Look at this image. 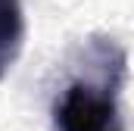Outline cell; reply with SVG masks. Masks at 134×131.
Instances as JSON below:
<instances>
[{
    "instance_id": "cell-1",
    "label": "cell",
    "mask_w": 134,
    "mask_h": 131,
    "mask_svg": "<svg viewBox=\"0 0 134 131\" xmlns=\"http://www.w3.org/2000/svg\"><path fill=\"white\" fill-rule=\"evenodd\" d=\"M91 72L72 78L53 100L56 131H125L122 119V81L125 53L109 41L87 50Z\"/></svg>"
},
{
    "instance_id": "cell-2",
    "label": "cell",
    "mask_w": 134,
    "mask_h": 131,
    "mask_svg": "<svg viewBox=\"0 0 134 131\" xmlns=\"http://www.w3.org/2000/svg\"><path fill=\"white\" fill-rule=\"evenodd\" d=\"M25 44V9L22 0H0V81L9 75Z\"/></svg>"
}]
</instances>
